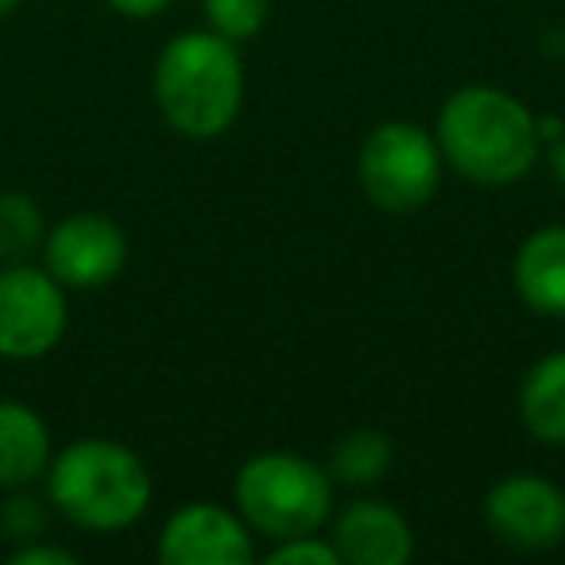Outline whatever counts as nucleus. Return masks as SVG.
Returning <instances> with one entry per match:
<instances>
[{
	"instance_id": "obj_3",
	"label": "nucleus",
	"mask_w": 565,
	"mask_h": 565,
	"mask_svg": "<svg viewBox=\"0 0 565 565\" xmlns=\"http://www.w3.org/2000/svg\"><path fill=\"white\" fill-rule=\"evenodd\" d=\"M55 508L86 531H120L148 511L151 477L128 446L82 438L47 465Z\"/></svg>"
},
{
	"instance_id": "obj_14",
	"label": "nucleus",
	"mask_w": 565,
	"mask_h": 565,
	"mask_svg": "<svg viewBox=\"0 0 565 565\" xmlns=\"http://www.w3.org/2000/svg\"><path fill=\"white\" fill-rule=\"evenodd\" d=\"M392 469V441L380 430H353L333 449L330 472L345 484H372Z\"/></svg>"
},
{
	"instance_id": "obj_2",
	"label": "nucleus",
	"mask_w": 565,
	"mask_h": 565,
	"mask_svg": "<svg viewBox=\"0 0 565 565\" xmlns=\"http://www.w3.org/2000/svg\"><path fill=\"white\" fill-rule=\"evenodd\" d=\"M244 74L233 40L217 32L174 35L156 63V102L167 125L190 140H213L241 113Z\"/></svg>"
},
{
	"instance_id": "obj_7",
	"label": "nucleus",
	"mask_w": 565,
	"mask_h": 565,
	"mask_svg": "<svg viewBox=\"0 0 565 565\" xmlns=\"http://www.w3.org/2000/svg\"><path fill=\"white\" fill-rule=\"evenodd\" d=\"M128 241L105 213H74L43 236V264L63 287L89 291L125 267Z\"/></svg>"
},
{
	"instance_id": "obj_20",
	"label": "nucleus",
	"mask_w": 565,
	"mask_h": 565,
	"mask_svg": "<svg viewBox=\"0 0 565 565\" xmlns=\"http://www.w3.org/2000/svg\"><path fill=\"white\" fill-rule=\"evenodd\" d=\"M171 0H109V9H117L120 17L128 20H148V17H159Z\"/></svg>"
},
{
	"instance_id": "obj_15",
	"label": "nucleus",
	"mask_w": 565,
	"mask_h": 565,
	"mask_svg": "<svg viewBox=\"0 0 565 565\" xmlns=\"http://www.w3.org/2000/svg\"><path fill=\"white\" fill-rule=\"evenodd\" d=\"M43 244V213L28 194H0V259L17 264Z\"/></svg>"
},
{
	"instance_id": "obj_5",
	"label": "nucleus",
	"mask_w": 565,
	"mask_h": 565,
	"mask_svg": "<svg viewBox=\"0 0 565 565\" xmlns=\"http://www.w3.org/2000/svg\"><path fill=\"white\" fill-rule=\"evenodd\" d=\"M361 186L380 210L411 213L426 205L441 179V148L430 132L392 120L369 132L361 148Z\"/></svg>"
},
{
	"instance_id": "obj_17",
	"label": "nucleus",
	"mask_w": 565,
	"mask_h": 565,
	"mask_svg": "<svg viewBox=\"0 0 565 565\" xmlns=\"http://www.w3.org/2000/svg\"><path fill=\"white\" fill-rule=\"evenodd\" d=\"M271 565H341V554L333 542H322L315 534H299V539H282L279 550L267 557Z\"/></svg>"
},
{
	"instance_id": "obj_8",
	"label": "nucleus",
	"mask_w": 565,
	"mask_h": 565,
	"mask_svg": "<svg viewBox=\"0 0 565 565\" xmlns=\"http://www.w3.org/2000/svg\"><path fill=\"white\" fill-rule=\"evenodd\" d=\"M495 539L519 550H550L565 539V495L542 477H508L484 503Z\"/></svg>"
},
{
	"instance_id": "obj_6",
	"label": "nucleus",
	"mask_w": 565,
	"mask_h": 565,
	"mask_svg": "<svg viewBox=\"0 0 565 565\" xmlns=\"http://www.w3.org/2000/svg\"><path fill=\"white\" fill-rule=\"evenodd\" d=\"M66 333L63 282L24 259L0 267V356L40 361Z\"/></svg>"
},
{
	"instance_id": "obj_9",
	"label": "nucleus",
	"mask_w": 565,
	"mask_h": 565,
	"mask_svg": "<svg viewBox=\"0 0 565 565\" xmlns=\"http://www.w3.org/2000/svg\"><path fill=\"white\" fill-rule=\"evenodd\" d=\"M159 562L167 565H244L252 539L236 515L217 503H190L167 519L159 534Z\"/></svg>"
},
{
	"instance_id": "obj_12",
	"label": "nucleus",
	"mask_w": 565,
	"mask_h": 565,
	"mask_svg": "<svg viewBox=\"0 0 565 565\" xmlns=\"http://www.w3.org/2000/svg\"><path fill=\"white\" fill-rule=\"evenodd\" d=\"M51 465V434L32 407L0 399V488H24Z\"/></svg>"
},
{
	"instance_id": "obj_4",
	"label": "nucleus",
	"mask_w": 565,
	"mask_h": 565,
	"mask_svg": "<svg viewBox=\"0 0 565 565\" xmlns=\"http://www.w3.org/2000/svg\"><path fill=\"white\" fill-rule=\"evenodd\" d=\"M236 503L259 534L282 542L322 526L333 503V484L307 457L259 454L236 472Z\"/></svg>"
},
{
	"instance_id": "obj_19",
	"label": "nucleus",
	"mask_w": 565,
	"mask_h": 565,
	"mask_svg": "<svg viewBox=\"0 0 565 565\" xmlns=\"http://www.w3.org/2000/svg\"><path fill=\"white\" fill-rule=\"evenodd\" d=\"M9 562L12 565H74L78 557L63 546H32V542H28V546H20Z\"/></svg>"
},
{
	"instance_id": "obj_1",
	"label": "nucleus",
	"mask_w": 565,
	"mask_h": 565,
	"mask_svg": "<svg viewBox=\"0 0 565 565\" xmlns=\"http://www.w3.org/2000/svg\"><path fill=\"white\" fill-rule=\"evenodd\" d=\"M438 148L465 179L503 186L531 171L539 125L511 94L492 86L457 89L438 117Z\"/></svg>"
},
{
	"instance_id": "obj_10",
	"label": "nucleus",
	"mask_w": 565,
	"mask_h": 565,
	"mask_svg": "<svg viewBox=\"0 0 565 565\" xmlns=\"http://www.w3.org/2000/svg\"><path fill=\"white\" fill-rule=\"evenodd\" d=\"M333 546H338L341 562L356 565H403L415 550L407 519L395 508L376 500L353 503L345 515L338 519L333 531Z\"/></svg>"
},
{
	"instance_id": "obj_21",
	"label": "nucleus",
	"mask_w": 565,
	"mask_h": 565,
	"mask_svg": "<svg viewBox=\"0 0 565 565\" xmlns=\"http://www.w3.org/2000/svg\"><path fill=\"white\" fill-rule=\"evenodd\" d=\"M550 167H554L557 182H565V132H562V136H557L554 151H550Z\"/></svg>"
},
{
	"instance_id": "obj_13",
	"label": "nucleus",
	"mask_w": 565,
	"mask_h": 565,
	"mask_svg": "<svg viewBox=\"0 0 565 565\" xmlns=\"http://www.w3.org/2000/svg\"><path fill=\"white\" fill-rule=\"evenodd\" d=\"M519 415L526 430L539 441L562 446L565 441V353L542 356L523 380L519 395Z\"/></svg>"
},
{
	"instance_id": "obj_16",
	"label": "nucleus",
	"mask_w": 565,
	"mask_h": 565,
	"mask_svg": "<svg viewBox=\"0 0 565 565\" xmlns=\"http://www.w3.org/2000/svg\"><path fill=\"white\" fill-rule=\"evenodd\" d=\"M205 17L225 40H248L264 28L267 0H205Z\"/></svg>"
},
{
	"instance_id": "obj_11",
	"label": "nucleus",
	"mask_w": 565,
	"mask_h": 565,
	"mask_svg": "<svg viewBox=\"0 0 565 565\" xmlns=\"http://www.w3.org/2000/svg\"><path fill=\"white\" fill-rule=\"evenodd\" d=\"M515 287L539 315H565V225H550L526 236L515 256Z\"/></svg>"
},
{
	"instance_id": "obj_22",
	"label": "nucleus",
	"mask_w": 565,
	"mask_h": 565,
	"mask_svg": "<svg viewBox=\"0 0 565 565\" xmlns=\"http://www.w3.org/2000/svg\"><path fill=\"white\" fill-rule=\"evenodd\" d=\"M20 9V0H0V17H9V12Z\"/></svg>"
},
{
	"instance_id": "obj_18",
	"label": "nucleus",
	"mask_w": 565,
	"mask_h": 565,
	"mask_svg": "<svg viewBox=\"0 0 565 565\" xmlns=\"http://www.w3.org/2000/svg\"><path fill=\"white\" fill-rule=\"evenodd\" d=\"M4 526H9L12 539H32V534L43 531V511L35 508V500H9L4 508Z\"/></svg>"
}]
</instances>
